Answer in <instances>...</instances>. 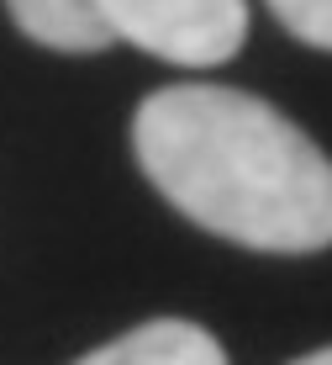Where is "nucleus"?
<instances>
[{
	"label": "nucleus",
	"instance_id": "obj_1",
	"mask_svg": "<svg viewBox=\"0 0 332 365\" xmlns=\"http://www.w3.org/2000/svg\"><path fill=\"white\" fill-rule=\"evenodd\" d=\"M159 196L253 255L332 249V159L269 101L232 85H164L132 117Z\"/></svg>",
	"mask_w": 332,
	"mask_h": 365
},
{
	"label": "nucleus",
	"instance_id": "obj_2",
	"mask_svg": "<svg viewBox=\"0 0 332 365\" xmlns=\"http://www.w3.org/2000/svg\"><path fill=\"white\" fill-rule=\"evenodd\" d=\"M111 43L180 69H216L248 43V0H90Z\"/></svg>",
	"mask_w": 332,
	"mask_h": 365
},
{
	"label": "nucleus",
	"instance_id": "obj_3",
	"mask_svg": "<svg viewBox=\"0 0 332 365\" xmlns=\"http://www.w3.org/2000/svg\"><path fill=\"white\" fill-rule=\"evenodd\" d=\"M74 365H227V349L222 339L206 334L200 323H185V318H153V323H137L127 329L122 339L90 349L85 360Z\"/></svg>",
	"mask_w": 332,
	"mask_h": 365
},
{
	"label": "nucleus",
	"instance_id": "obj_4",
	"mask_svg": "<svg viewBox=\"0 0 332 365\" xmlns=\"http://www.w3.org/2000/svg\"><path fill=\"white\" fill-rule=\"evenodd\" d=\"M6 11L37 48H53V53H100V48H111L90 0H6Z\"/></svg>",
	"mask_w": 332,
	"mask_h": 365
},
{
	"label": "nucleus",
	"instance_id": "obj_5",
	"mask_svg": "<svg viewBox=\"0 0 332 365\" xmlns=\"http://www.w3.org/2000/svg\"><path fill=\"white\" fill-rule=\"evenodd\" d=\"M269 11L290 37L332 53V0H269Z\"/></svg>",
	"mask_w": 332,
	"mask_h": 365
},
{
	"label": "nucleus",
	"instance_id": "obj_6",
	"mask_svg": "<svg viewBox=\"0 0 332 365\" xmlns=\"http://www.w3.org/2000/svg\"><path fill=\"white\" fill-rule=\"evenodd\" d=\"M296 365H332V344H327V349H316V355H301Z\"/></svg>",
	"mask_w": 332,
	"mask_h": 365
}]
</instances>
